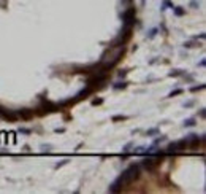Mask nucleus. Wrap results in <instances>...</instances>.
<instances>
[{
    "mask_svg": "<svg viewBox=\"0 0 206 194\" xmlns=\"http://www.w3.org/2000/svg\"><path fill=\"white\" fill-rule=\"evenodd\" d=\"M157 164H159L157 158L151 156V158H146L144 161H141V165H140V167H143L144 170H148V172H152V170L157 167Z\"/></svg>",
    "mask_w": 206,
    "mask_h": 194,
    "instance_id": "nucleus-5",
    "label": "nucleus"
},
{
    "mask_svg": "<svg viewBox=\"0 0 206 194\" xmlns=\"http://www.w3.org/2000/svg\"><path fill=\"white\" fill-rule=\"evenodd\" d=\"M184 46H186V48H198V46H200V41H197V40L194 38V40H190V41H186Z\"/></svg>",
    "mask_w": 206,
    "mask_h": 194,
    "instance_id": "nucleus-11",
    "label": "nucleus"
},
{
    "mask_svg": "<svg viewBox=\"0 0 206 194\" xmlns=\"http://www.w3.org/2000/svg\"><path fill=\"white\" fill-rule=\"evenodd\" d=\"M140 173H141L140 164H130L129 167H127V169L122 172V175H121L119 178L122 180V184H124V186H129V184H132V183L135 182V180L140 178Z\"/></svg>",
    "mask_w": 206,
    "mask_h": 194,
    "instance_id": "nucleus-2",
    "label": "nucleus"
},
{
    "mask_svg": "<svg viewBox=\"0 0 206 194\" xmlns=\"http://www.w3.org/2000/svg\"><path fill=\"white\" fill-rule=\"evenodd\" d=\"M65 164H68V159H63L62 162H59V164H56V169H59V167H62V165H65Z\"/></svg>",
    "mask_w": 206,
    "mask_h": 194,
    "instance_id": "nucleus-23",
    "label": "nucleus"
},
{
    "mask_svg": "<svg viewBox=\"0 0 206 194\" xmlns=\"http://www.w3.org/2000/svg\"><path fill=\"white\" fill-rule=\"evenodd\" d=\"M94 92V87H90V86H87L86 85V87H82V89L78 92V94L75 96V102L76 100H82V99H87V97L90 96Z\"/></svg>",
    "mask_w": 206,
    "mask_h": 194,
    "instance_id": "nucleus-7",
    "label": "nucleus"
},
{
    "mask_svg": "<svg viewBox=\"0 0 206 194\" xmlns=\"http://www.w3.org/2000/svg\"><path fill=\"white\" fill-rule=\"evenodd\" d=\"M168 7H170V8H173L175 5H173V3L170 2V0H163V2H162V11H163V10H167Z\"/></svg>",
    "mask_w": 206,
    "mask_h": 194,
    "instance_id": "nucleus-16",
    "label": "nucleus"
},
{
    "mask_svg": "<svg viewBox=\"0 0 206 194\" xmlns=\"http://www.w3.org/2000/svg\"><path fill=\"white\" fill-rule=\"evenodd\" d=\"M121 19H122V24L124 26L133 27L135 22H136V8H133V7L125 8V10L122 11V15H121Z\"/></svg>",
    "mask_w": 206,
    "mask_h": 194,
    "instance_id": "nucleus-3",
    "label": "nucleus"
},
{
    "mask_svg": "<svg viewBox=\"0 0 206 194\" xmlns=\"http://www.w3.org/2000/svg\"><path fill=\"white\" fill-rule=\"evenodd\" d=\"M132 146H133V143H132V142H130V143H127V145H125V146H124V148H122L124 154H127V153H129V151L132 150Z\"/></svg>",
    "mask_w": 206,
    "mask_h": 194,
    "instance_id": "nucleus-19",
    "label": "nucleus"
},
{
    "mask_svg": "<svg viewBox=\"0 0 206 194\" xmlns=\"http://www.w3.org/2000/svg\"><path fill=\"white\" fill-rule=\"evenodd\" d=\"M122 188H124V184H122V180L117 177V178L114 180V182H113L111 184H109L108 191H109V193H119V191H121Z\"/></svg>",
    "mask_w": 206,
    "mask_h": 194,
    "instance_id": "nucleus-8",
    "label": "nucleus"
},
{
    "mask_svg": "<svg viewBox=\"0 0 206 194\" xmlns=\"http://www.w3.org/2000/svg\"><path fill=\"white\" fill-rule=\"evenodd\" d=\"M17 116L22 118V119H30L32 116H33V110H29V108L17 110Z\"/></svg>",
    "mask_w": 206,
    "mask_h": 194,
    "instance_id": "nucleus-9",
    "label": "nucleus"
},
{
    "mask_svg": "<svg viewBox=\"0 0 206 194\" xmlns=\"http://www.w3.org/2000/svg\"><path fill=\"white\" fill-rule=\"evenodd\" d=\"M157 32H159V29H157V27H152V29H149L148 30V34H146V38H154V37L155 35H157Z\"/></svg>",
    "mask_w": 206,
    "mask_h": 194,
    "instance_id": "nucleus-13",
    "label": "nucleus"
},
{
    "mask_svg": "<svg viewBox=\"0 0 206 194\" xmlns=\"http://www.w3.org/2000/svg\"><path fill=\"white\" fill-rule=\"evenodd\" d=\"M0 118H3V119H7V121H11V123H15L19 119V116H17V112H13V110H5V108H2V116Z\"/></svg>",
    "mask_w": 206,
    "mask_h": 194,
    "instance_id": "nucleus-6",
    "label": "nucleus"
},
{
    "mask_svg": "<svg viewBox=\"0 0 206 194\" xmlns=\"http://www.w3.org/2000/svg\"><path fill=\"white\" fill-rule=\"evenodd\" d=\"M198 115H200L201 118H205V116H206V112H205V108H200V112H198Z\"/></svg>",
    "mask_w": 206,
    "mask_h": 194,
    "instance_id": "nucleus-28",
    "label": "nucleus"
},
{
    "mask_svg": "<svg viewBox=\"0 0 206 194\" xmlns=\"http://www.w3.org/2000/svg\"><path fill=\"white\" fill-rule=\"evenodd\" d=\"M173 13H175L176 16H184L186 15V10L182 7H173Z\"/></svg>",
    "mask_w": 206,
    "mask_h": 194,
    "instance_id": "nucleus-12",
    "label": "nucleus"
},
{
    "mask_svg": "<svg viewBox=\"0 0 206 194\" xmlns=\"http://www.w3.org/2000/svg\"><path fill=\"white\" fill-rule=\"evenodd\" d=\"M125 75H127V70H121V72L117 73V76H119V78H124Z\"/></svg>",
    "mask_w": 206,
    "mask_h": 194,
    "instance_id": "nucleus-27",
    "label": "nucleus"
},
{
    "mask_svg": "<svg viewBox=\"0 0 206 194\" xmlns=\"http://www.w3.org/2000/svg\"><path fill=\"white\" fill-rule=\"evenodd\" d=\"M200 89H205V85H200V86H194V87H192V91H200Z\"/></svg>",
    "mask_w": 206,
    "mask_h": 194,
    "instance_id": "nucleus-25",
    "label": "nucleus"
},
{
    "mask_svg": "<svg viewBox=\"0 0 206 194\" xmlns=\"http://www.w3.org/2000/svg\"><path fill=\"white\" fill-rule=\"evenodd\" d=\"M179 75H184V72H182V70H171L170 73H168V76H179Z\"/></svg>",
    "mask_w": 206,
    "mask_h": 194,
    "instance_id": "nucleus-17",
    "label": "nucleus"
},
{
    "mask_svg": "<svg viewBox=\"0 0 206 194\" xmlns=\"http://www.w3.org/2000/svg\"><path fill=\"white\" fill-rule=\"evenodd\" d=\"M121 119H127V116H122V115H117V116H113V121H121Z\"/></svg>",
    "mask_w": 206,
    "mask_h": 194,
    "instance_id": "nucleus-22",
    "label": "nucleus"
},
{
    "mask_svg": "<svg viewBox=\"0 0 206 194\" xmlns=\"http://www.w3.org/2000/svg\"><path fill=\"white\" fill-rule=\"evenodd\" d=\"M100 104H103L102 99H94V100H92V105H100Z\"/></svg>",
    "mask_w": 206,
    "mask_h": 194,
    "instance_id": "nucleus-26",
    "label": "nucleus"
},
{
    "mask_svg": "<svg viewBox=\"0 0 206 194\" xmlns=\"http://www.w3.org/2000/svg\"><path fill=\"white\" fill-rule=\"evenodd\" d=\"M144 151H146V146H138L136 150H133V153L135 154H144Z\"/></svg>",
    "mask_w": 206,
    "mask_h": 194,
    "instance_id": "nucleus-18",
    "label": "nucleus"
},
{
    "mask_svg": "<svg viewBox=\"0 0 206 194\" xmlns=\"http://www.w3.org/2000/svg\"><path fill=\"white\" fill-rule=\"evenodd\" d=\"M121 2H122V5H130L133 0H121Z\"/></svg>",
    "mask_w": 206,
    "mask_h": 194,
    "instance_id": "nucleus-30",
    "label": "nucleus"
},
{
    "mask_svg": "<svg viewBox=\"0 0 206 194\" xmlns=\"http://www.w3.org/2000/svg\"><path fill=\"white\" fill-rule=\"evenodd\" d=\"M124 53H125V45H122V46H109L106 51L103 53L102 59H100V64H102L103 67H106V68L111 70V68L121 61Z\"/></svg>",
    "mask_w": 206,
    "mask_h": 194,
    "instance_id": "nucleus-1",
    "label": "nucleus"
},
{
    "mask_svg": "<svg viewBox=\"0 0 206 194\" xmlns=\"http://www.w3.org/2000/svg\"><path fill=\"white\" fill-rule=\"evenodd\" d=\"M157 134H159L157 127H152V129H148V131H146V135L148 137H154V135H157Z\"/></svg>",
    "mask_w": 206,
    "mask_h": 194,
    "instance_id": "nucleus-15",
    "label": "nucleus"
},
{
    "mask_svg": "<svg viewBox=\"0 0 206 194\" xmlns=\"http://www.w3.org/2000/svg\"><path fill=\"white\" fill-rule=\"evenodd\" d=\"M41 150H43V151H51V146H49V145H43V146H41Z\"/></svg>",
    "mask_w": 206,
    "mask_h": 194,
    "instance_id": "nucleus-29",
    "label": "nucleus"
},
{
    "mask_svg": "<svg viewBox=\"0 0 206 194\" xmlns=\"http://www.w3.org/2000/svg\"><path fill=\"white\" fill-rule=\"evenodd\" d=\"M186 148H187V142H186V138H181V140H176V142L168 143L167 151H165V153H167V154H176V153H179V151L186 150Z\"/></svg>",
    "mask_w": 206,
    "mask_h": 194,
    "instance_id": "nucleus-4",
    "label": "nucleus"
},
{
    "mask_svg": "<svg viewBox=\"0 0 206 194\" xmlns=\"http://www.w3.org/2000/svg\"><path fill=\"white\" fill-rule=\"evenodd\" d=\"M19 132H21V134H25V135H29V134H32V131H30V129H25V127H21V129H19Z\"/></svg>",
    "mask_w": 206,
    "mask_h": 194,
    "instance_id": "nucleus-21",
    "label": "nucleus"
},
{
    "mask_svg": "<svg viewBox=\"0 0 206 194\" xmlns=\"http://www.w3.org/2000/svg\"><path fill=\"white\" fill-rule=\"evenodd\" d=\"M178 94H182V89H176V91L170 92V94H168V97H175V96H178Z\"/></svg>",
    "mask_w": 206,
    "mask_h": 194,
    "instance_id": "nucleus-20",
    "label": "nucleus"
},
{
    "mask_svg": "<svg viewBox=\"0 0 206 194\" xmlns=\"http://www.w3.org/2000/svg\"><path fill=\"white\" fill-rule=\"evenodd\" d=\"M127 86H129V83H127V81H117V83H114V85H113V89H116V91L125 89Z\"/></svg>",
    "mask_w": 206,
    "mask_h": 194,
    "instance_id": "nucleus-10",
    "label": "nucleus"
},
{
    "mask_svg": "<svg viewBox=\"0 0 206 194\" xmlns=\"http://www.w3.org/2000/svg\"><path fill=\"white\" fill-rule=\"evenodd\" d=\"M190 7H194V8H195V10H197V8H198V7H200V3H198V2H197V0H192V2H190Z\"/></svg>",
    "mask_w": 206,
    "mask_h": 194,
    "instance_id": "nucleus-24",
    "label": "nucleus"
},
{
    "mask_svg": "<svg viewBox=\"0 0 206 194\" xmlns=\"http://www.w3.org/2000/svg\"><path fill=\"white\" fill-rule=\"evenodd\" d=\"M195 118H189V119H184V123H182V126L184 127H194L195 126Z\"/></svg>",
    "mask_w": 206,
    "mask_h": 194,
    "instance_id": "nucleus-14",
    "label": "nucleus"
}]
</instances>
